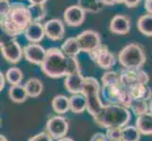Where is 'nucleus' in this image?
Returning <instances> with one entry per match:
<instances>
[{
  "label": "nucleus",
  "mask_w": 152,
  "mask_h": 141,
  "mask_svg": "<svg viewBox=\"0 0 152 141\" xmlns=\"http://www.w3.org/2000/svg\"><path fill=\"white\" fill-rule=\"evenodd\" d=\"M41 70L50 78L66 77L80 70V61L77 57L66 56L61 48L51 47L48 49L45 59L41 65Z\"/></svg>",
  "instance_id": "1"
},
{
  "label": "nucleus",
  "mask_w": 152,
  "mask_h": 141,
  "mask_svg": "<svg viewBox=\"0 0 152 141\" xmlns=\"http://www.w3.org/2000/svg\"><path fill=\"white\" fill-rule=\"evenodd\" d=\"M31 22L28 6L23 3H13L10 12L1 18V28L6 36L16 38L25 32Z\"/></svg>",
  "instance_id": "2"
},
{
  "label": "nucleus",
  "mask_w": 152,
  "mask_h": 141,
  "mask_svg": "<svg viewBox=\"0 0 152 141\" xmlns=\"http://www.w3.org/2000/svg\"><path fill=\"white\" fill-rule=\"evenodd\" d=\"M132 119L129 108L116 104L104 103L101 110L94 118V121L101 128L108 129L111 127L123 128L127 126Z\"/></svg>",
  "instance_id": "3"
},
{
  "label": "nucleus",
  "mask_w": 152,
  "mask_h": 141,
  "mask_svg": "<svg viewBox=\"0 0 152 141\" xmlns=\"http://www.w3.org/2000/svg\"><path fill=\"white\" fill-rule=\"evenodd\" d=\"M81 93L84 95L87 101L86 111L91 117H93V119L96 118L104 106L101 98V87L97 79L91 76L85 77Z\"/></svg>",
  "instance_id": "4"
},
{
  "label": "nucleus",
  "mask_w": 152,
  "mask_h": 141,
  "mask_svg": "<svg viewBox=\"0 0 152 141\" xmlns=\"http://www.w3.org/2000/svg\"><path fill=\"white\" fill-rule=\"evenodd\" d=\"M118 61L125 69H142L146 61L144 49L138 43H129L119 52Z\"/></svg>",
  "instance_id": "5"
},
{
  "label": "nucleus",
  "mask_w": 152,
  "mask_h": 141,
  "mask_svg": "<svg viewBox=\"0 0 152 141\" xmlns=\"http://www.w3.org/2000/svg\"><path fill=\"white\" fill-rule=\"evenodd\" d=\"M101 98L107 104H116L127 108H129L132 103L129 90L123 86H102Z\"/></svg>",
  "instance_id": "6"
},
{
  "label": "nucleus",
  "mask_w": 152,
  "mask_h": 141,
  "mask_svg": "<svg viewBox=\"0 0 152 141\" xmlns=\"http://www.w3.org/2000/svg\"><path fill=\"white\" fill-rule=\"evenodd\" d=\"M121 75V86L127 90L138 85H148L149 82V75L142 69H123L120 72Z\"/></svg>",
  "instance_id": "7"
},
{
  "label": "nucleus",
  "mask_w": 152,
  "mask_h": 141,
  "mask_svg": "<svg viewBox=\"0 0 152 141\" xmlns=\"http://www.w3.org/2000/svg\"><path fill=\"white\" fill-rule=\"evenodd\" d=\"M1 53L5 59L12 64H16L24 56V49L15 38L9 37L1 40Z\"/></svg>",
  "instance_id": "8"
},
{
  "label": "nucleus",
  "mask_w": 152,
  "mask_h": 141,
  "mask_svg": "<svg viewBox=\"0 0 152 141\" xmlns=\"http://www.w3.org/2000/svg\"><path fill=\"white\" fill-rule=\"evenodd\" d=\"M45 130L53 139H60L64 137L69 131V122L61 115L51 117L45 125Z\"/></svg>",
  "instance_id": "9"
},
{
  "label": "nucleus",
  "mask_w": 152,
  "mask_h": 141,
  "mask_svg": "<svg viewBox=\"0 0 152 141\" xmlns=\"http://www.w3.org/2000/svg\"><path fill=\"white\" fill-rule=\"evenodd\" d=\"M92 60L97 64L98 67L104 70H111L116 64V57L112 53L106 45L101 44L95 51L89 54Z\"/></svg>",
  "instance_id": "10"
},
{
  "label": "nucleus",
  "mask_w": 152,
  "mask_h": 141,
  "mask_svg": "<svg viewBox=\"0 0 152 141\" xmlns=\"http://www.w3.org/2000/svg\"><path fill=\"white\" fill-rule=\"evenodd\" d=\"M81 52L90 54L101 45V37L96 31L88 29L77 36Z\"/></svg>",
  "instance_id": "11"
},
{
  "label": "nucleus",
  "mask_w": 152,
  "mask_h": 141,
  "mask_svg": "<svg viewBox=\"0 0 152 141\" xmlns=\"http://www.w3.org/2000/svg\"><path fill=\"white\" fill-rule=\"evenodd\" d=\"M48 50H45L40 43H28L24 48V56L29 63L40 66L45 59Z\"/></svg>",
  "instance_id": "12"
},
{
  "label": "nucleus",
  "mask_w": 152,
  "mask_h": 141,
  "mask_svg": "<svg viewBox=\"0 0 152 141\" xmlns=\"http://www.w3.org/2000/svg\"><path fill=\"white\" fill-rule=\"evenodd\" d=\"M86 12L80 5H72L65 9L64 12V20L67 25L77 27L84 23Z\"/></svg>",
  "instance_id": "13"
},
{
  "label": "nucleus",
  "mask_w": 152,
  "mask_h": 141,
  "mask_svg": "<svg viewBox=\"0 0 152 141\" xmlns=\"http://www.w3.org/2000/svg\"><path fill=\"white\" fill-rule=\"evenodd\" d=\"M44 27L45 31V37H48L49 40H60L64 37L65 27L61 20L58 18L50 19L45 23Z\"/></svg>",
  "instance_id": "14"
},
{
  "label": "nucleus",
  "mask_w": 152,
  "mask_h": 141,
  "mask_svg": "<svg viewBox=\"0 0 152 141\" xmlns=\"http://www.w3.org/2000/svg\"><path fill=\"white\" fill-rule=\"evenodd\" d=\"M132 24L128 16L124 14H116L112 18L109 28L111 32L116 35H126L129 32Z\"/></svg>",
  "instance_id": "15"
},
{
  "label": "nucleus",
  "mask_w": 152,
  "mask_h": 141,
  "mask_svg": "<svg viewBox=\"0 0 152 141\" xmlns=\"http://www.w3.org/2000/svg\"><path fill=\"white\" fill-rule=\"evenodd\" d=\"M85 77L82 75L81 71L67 75L64 79V87L66 90L71 94H78L81 93L84 86Z\"/></svg>",
  "instance_id": "16"
},
{
  "label": "nucleus",
  "mask_w": 152,
  "mask_h": 141,
  "mask_svg": "<svg viewBox=\"0 0 152 141\" xmlns=\"http://www.w3.org/2000/svg\"><path fill=\"white\" fill-rule=\"evenodd\" d=\"M24 35L31 43H40L45 37V31L44 25L38 22H31L26 28Z\"/></svg>",
  "instance_id": "17"
},
{
  "label": "nucleus",
  "mask_w": 152,
  "mask_h": 141,
  "mask_svg": "<svg viewBox=\"0 0 152 141\" xmlns=\"http://www.w3.org/2000/svg\"><path fill=\"white\" fill-rule=\"evenodd\" d=\"M135 126L138 128L142 135H152V113L148 112L138 116L135 121Z\"/></svg>",
  "instance_id": "18"
},
{
  "label": "nucleus",
  "mask_w": 152,
  "mask_h": 141,
  "mask_svg": "<svg viewBox=\"0 0 152 141\" xmlns=\"http://www.w3.org/2000/svg\"><path fill=\"white\" fill-rule=\"evenodd\" d=\"M132 100H142L149 102L152 98V88L148 85H138L129 90Z\"/></svg>",
  "instance_id": "19"
},
{
  "label": "nucleus",
  "mask_w": 152,
  "mask_h": 141,
  "mask_svg": "<svg viewBox=\"0 0 152 141\" xmlns=\"http://www.w3.org/2000/svg\"><path fill=\"white\" fill-rule=\"evenodd\" d=\"M51 106L55 113L58 115H64L70 110L69 98L62 94L56 95L51 101Z\"/></svg>",
  "instance_id": "20"
},
{
  "label": "nucleus",
  "mask_w": 152,
  "mask_h": 141,
  "mask_svg": "<svg viewBox=\"0 0 152 141\" xmlns=\"http://www.w3.org/2000/svg\"><path fill=\"white\" fill-rule=\"evenodd\" d=\"M61 50L64 53L72 57H77V55L81 52L80 45L78 43V40L77 37H70L67 38L61 46Z\"/></svg>",
  "instance_id": "21"
},
{
  "label": "nucleus",
  "mask_w": 152,
  "mask_h": 141,
  "mask_svg": "<svg viewBox=\"0 0 152 141\" xmlns=\"http://www.w3.org/2000/svg\"><path fill=\"white\" fill-rule=\"evenodd\" d=\"M70 111L74 114H81L87 109V101L82 93L72 94L69 98Z\"/></svg>",
  "instance_id": "22"
},
{
  "label": "nucleus",
  "mask_w": 152,
  "mask_h": 141,
  "mask_svg": "<svg viewBox=\"0 0 152 141\" xmlns=\"http://www.w3.org/2000/svg\"><path fill=\"white\" fill-rule=\"evenodd\" d=\"M26 90L28 92V95L30 98L39 97L44 90V85L39 78L32 77L29 78L24 85Z\"/></svg>",
  "instance_id": "23"
},
{
  "label": "nucleus",
  "mask_w": 152,
  "mask_h": 141,
  "mask_svg": "<svg viewBox=\"0 0 152 141\" xmlns=\"http://www.w3.org/2000/svg\"><path fill=\"white\" fill-rule=\"evenodd\" d=\"M9 97L15 103H23L28 100V95L24 86L13 85L9 90Z\"/></svg>",
  "instance_id": "24"
},
{
  "label": "nucleus",
  "mask_w": 152,
  "mask_h": 141,
  "mask_svg": "<svg viewBox=\"0 0 152 141\" xmlns=\"http://www.w3.org/2000/svg\"><path fill=\"white\" fill-rule=\"evenodd\" d=\"M137 28L146 37H152V14L146 13L137 20Z\"/></svg>",
  "instance_id": "25"
},
{
  "label": "nucleus",
  "mask_w": 152,
  "mask_h": 141,
  "mask_svg": "<svg viewBox=\"0 0 152 141\" xmlns=\"http://www.w3.org/2000/svg\"><path fill=\"white\" fill-rule=\"evenodd\" d=\"M28 8L32 22L41 23L45 18L46 14H48V10H46L45 5L43 4H29Z\"/></svg>",
  "instance_id": "26"
},
{
  "label": "nucleus",
  "mask_w": 152,
  "mask_h": 141,
  "mask_svg": "<svg viewBox=\"0 0 152 141\" xmlns=\"http://www.w3.org/2000/svg\"><path fill=\"white\" fill-rule=\"evenodd\" d=\"M77 5H80L86 13H98L103 8L101 0H78Z\"/></svg>",
  "instance_id": "27"
},
{
  "label": "nucleus",
  "mask_w": 152,
  "mask_h": 141,
  "mask_svg": "<svg viewBox=\"0 0 152 141\" xmlns=\"http://www.w3.org/2000/svg\"><path fill=\"white\" fill-rule=\"evenodd\" d=\"M5 76H6L7 82L12 86L21 85V83H22L24 79L23 72L17 67H12V68H10V69H8L6 74H5Z\"/></svg>",
  "instance_id": "28"
},
{
  "label": "nucleus",
  "mask_w": 152,
  "mask_h": 141,
  "mask_svg": "<svg viewBox=\"0 0 152 141\" xmlns=\"http://www.w3.org/2000/svg\"><path fill=\"white\" fill-rule=\"evenodd\" d=\"M102 86L113 87V86H121V75L120 72L114 71H108L101 77Z\"/></svg>",
  "instance_id": "29"
},
{
  "label": "nucleus",
  "mask_w": 152,
  "mask_h": 141,
  "mask_svg": "<svg viewBox=\"0 0 152 141\" xmlns=\"http://www.w3.org/2000/svg\"><path fill=\"white\" fill-rule=\"evenodd\" d=\"M141 135L138 128L132 125H127L122 128V135L121 140L123 141H140Z\"/></svg>",
  "instance_id": "30"
},
{
  "label": "nucleus",
  "mask_w": 152,
  "mask_h": 141,
  "mask_svg": "<svg viewBox=\"0 0 152 141\" xmlns=\"http://www.w3.org/2000/svg\"><path fill=\"white\" fill-rule=\"evenodd\" d=\"M129 108L135 116L138 117L149 112V102L142 100H132Z\"/></svg>",
  "instance_id": "31"
},
{
  "label": "nucleus",
  "mask_w": 152,
  "mask_h": 141,
  "mask_svg": "<svg viewBox=\"0 0 152 141\" xmlns=\"http://www.w3.org/2000/svg\"><path fill=\"white\" fill-rule=\"evenodd\" d=\"M106 135L110 141H113V140H120L121 139V135H122V128L120 127H111L106 129Z\"/></svg>",
  "instance_id": "32"
},
{
  "label": "nucleus",
  "mask_w": 152,
  "mask_h": 141,
  "mask_svg": "<svg viewBox=\"0 0 152 141\" xmlns=\"http://www.w3.org/2000/svg\"><path fill=\"white\" fill-rule=\"evenodd\" d=\"M12 9V4L10 3L9 0H0V15L1 18L5 17L10 12Z\"/></svg>",
  "instance_id": "33"
},
{
  "label": "nucleus",
  "mask_w": 152,
  "mask_h": 141,
  "mask_svg": "<svg viewBox=\"0 0 152 141\" xmlns=\"http://www.w3.org/2000/svg\"><path fill=\"white\" fill-rule=\"evenodd\" d=\"M53 140L54 139L46 132H42L40 134H37L28 139V141H53Z\"/></svg>",
  "instance_id": "34"
},
{
  "label": "nucleus",
  "mask_w": 152,
  "mask_h": 141,
  "mask_svg": "<svg viewBox=\"0 0 152 141\" xmlns=\"http://www.w3.org/2000/svg\"><path fill=\"white\" fill-rule=\"evenodd\" d=\"M90 141H110L106 134L103 133H96L93 135Z\"/></svg>",
  "instance_id": "35"
},
{
  "label": "nucleus",
  "mask_w": 152,
  "mask_h": 141,
  "mask_svg": "<svg viewBox=\"0 0 152 141\" xmlns=\"http://www.w3.org/2000/svg\"><path fill=\"white\" fill-rule=\"evenodd\" d=\"M140 2H141V0H123V3L129 9L135 8L136 6H138V4Z\"/></svg>",
  "instance_id": "36"
},
{
  "label": "nucleus",
  "mask_w": 152,
  "mask_h": 141,
  "mask_svg": "<svg viewBox=\"0 0 152 141\" xmlns=\"http://www.w3.org/2000/svg\"><path fill=\"white\" fill-rule=\"evenodd\" d=\"M105 6H114L120 3H123V0H101Z\"/></svg>",
  "instance_id": "37"
},
{
  "label": "nucleus",
  "mask_w": 152,
  "mask_h": 141,
  "mask_svg": "<svg viewBox=\"0 0 152 141\" xmlns=\"http://www.w3.org/2000/svg\"><path fill=\"white\" fill-rule=\"evenodd\" d=\"M145 9L148 13L152 14V0H145Z\"/></svg>",
  "instance_id": "38"
},
{
  "label": "nucleus",
  "mask_w": 152,
  "mask_h": 141,
  "mask_svg": "<svg viewBox=\"0 0 152 141\" xmlns=\"http://www.w3.org/2000/svg\"><path fill=\"white\" fill-rule=\"evenodd\" d=\"M6 76L1 72H0V90H2L3 88L5 87V82H6Z\"/></svg>",
  "instance_id": "39"
},
{
  "label": "nucleus",
  "mask_w": 152,
  "mask_h": 141,
  "mask_svg": "<svg viewBox=\"0 0 152 141\" xmlns=\"http://www.w3.org/2000/svg\"><path fill=\"white\" fill-rule=\"evenodd\" d=\"M48 0H28L29 4H43L45 5Z\"/></svg>",
  "instance_id": "40"
},
{
  "label": "nucleus",
  "mask_w": 152,
  "mask_h": 141,
  "mask_svg": "<svg viewBox=\"0 0 152 141\" xmlns=\"http://www.w3.org/2000/svg\"><path fill=\"white\" fill-rule=\"evenodd\" d=\"M57 141H74V139H72L71 137H62V138L58 139Z\"/></svg>",
  "instance_id": "41"
},
{
  "label": "nucleus",
  "mask_w": 152,
  "mask_h": 141,
  "mask_svg": "<svg viewBox=\"0 0 152 141\" xmlns=\"http://www.w3.org/2000/svg\"><path fill=\"white\" fill-rule=\"evenodd\" d=\"M0 141H8V139L6 138V137H5V135L1 134V135H0Z\"/></svg>",
  "instance_id": "42"
},
{
  "label": "nucleus",
  "mask_w": 152,
  "mask_h": 141,
  "mask_svg": "<svg viewBox=\"0 0 152 141\" xmlns=\"http://www.w3.org/2000/svg\"><path fill=\"white\" fill-rule=\"evenodd\" d=\"M149 112L152 113V98H151V100L149 101Z\"/></svg>",
  "instance_id": "43"
},
{
  "label": "nucleus",
  "mask_w": 152,
  "mask_h": 141,
  "mask_svg": "<svg viewBox=\"0 0 152 141\" xmlns=\"http://www.w3.org/2000/svg\"><path fill=\"white\" fill-rule=\"evenodd\" d=\"M113 141H123V140H121V139H120V140H113Z\"/></svg>",
  "instance_id": "44"
},
{
  "label": "nucleus",
  "mask_w": 152,
  "mask_h": 141,
  "mask_svg": "<svg viewBox=\"0 0 152 141\" xmlns=\"http://www.w3.org/2000/svg\"><path fill=\"white\" fill-rule=\"evenodd\" d=\"M20 1H23V0H20Z\"/></svg>",
  "instance_id": "45"
}]
</instances>
